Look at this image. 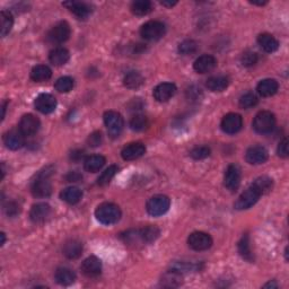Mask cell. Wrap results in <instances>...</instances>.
Segmentation results:
<instances>
[{"instance_id":"cell-29","label":"cell","mask_w":289,"mask_h":289,"mask_svg":"<svg viewBox=\"0 0 289 289\" xmlns=\"http://www.w3.org/2000/svg\"><path fill=\"white\" fill-rule=\"evenodd\" d=\"M229 85V79L226 76H212L207 79L206 86L211 92H223Z\"/></svg>"},{"instance_id":"cell-27","label":"cell","mask_w":289,"mask_h":289,"mask_svg":"<svg viewBox=\"0 0 289 289\" xmlns=\"http://www.w3.org/2000/svg\"><path fill=\"white\" fill-rule=\"evenodd\" d=\"M257 43H259L261 49H263L268 53L275 52L279 49L278 40L268 33H263L257 36Z\"/></svg>"},{"instance_id":"cell-44","label":"cell","mask_w":289,"mask_h":289,"mask_svg":"<svg viewBox=\"0 0 289 289\" xmlns=\"http://www.w3.org/2000/svg\"><path fill=\"white\" fill-rule=\"evenodd\" d=\"M257 54L253 51H245L241 57V63L244 67H252L257 62Z\"/></svg>"},{"instance_id":"cell-16","label":"cell","mask_w":289,"mask_h":289,"mask_svg":"<svg viewBox=\"0 0 289 289\" xmlns=\"http://www.w3.org/2000/svg\"><path fill=\"white\" fill-rule=\"evenodd\" d=\"M51 215V207L48 203L40 202L32 206L30 211V218L34 224H42Z\"/></svg>"},{"instance_id":"cell-46","label":"cell","mask_w":289,"mask_h":289,"mask_svg":"<svg viewBox=\"0 0 289 289\" xmlns=\"http://www.w3.org/2000/svg\"><path fill=\"white\" fill-rule=\"evenodd\" d=\"M102 141H103V135L99 131H95L92 134H89V137L87 139V143L90 147L101 146Z\"/></svg>"},{"instance_id":"cell-35","label":"cell","mask_w":289,"mask_h":289,"mask_svg":"<svg viewBox=\"0 0 289 289\" xmlns=\"http://www.w3.org/2000/svg\"><path fill=\"white\" fill-rule=\"evenodd\" d=\"M140 237H141L143 244H151L155 242L156 239L160 237V229L156 226H147V227L139 229Z\"/></svg>"},{"instance_id":"cell-10","label":"cell","mask_w":289,"mask_h":289,"mask_svg":"<svg viewBox=\"0 0 289 289\" xmlns=\"http://www.w3.org/2000/svg\"><path fill=\"white\" fill-rule=\"evenodd\" d=\"M221 130L227 134H235L242 130L243 119L237 113H228L221 120Z\"/></svg>"},{"instance_id":"cell-40","label":"cell","mask_w":289,"mask_h":289,"mask_svg":"<svg viewBox=\"0 0 289 289\" xmlns=\"http://www.w3.org/2000/svg\"><path fill=\"white\" fill-rule=\"evenodd\" d=\"M74 79L69 76H63L60 78L57 79L56 84H54V87L58 90L59 93H68L74 88Z\"/></svg>"},{"instance_id":"cell-23","label":"cell","mask_w":289,"mask_h":289,"mask_svg":"<svg viewBox=\"0 0 289 289\" xmlns=\"http://www.w3.org/2000/svg\"><path fill=\"white\" fill-rule=\"evenodd\" d=\"M279 84L278 81L272 78H266L261 80L256 86V90L262 97H270L278 92Z\"/></svg>"},{"instance_id":"cell-45","label":"cell","mask_w":289,"mask_h":289,"mask_svg":"<svg viewBox=\"0 0 289 289\" xmlns=\"http://www.w3.org/2000/svg\"><path fill=\"white\" fill-rule=\"evenodd\" d=\"M5 212L9 217H16L17 215H20L21 212V206L18 205L15 201H8L4 207Z\"/></svg>"},{"instance_id":"cell-32","label":"cell","mask_w":289,"mask_h":289,"mask_svg":"<svg viewBox=\"0 0 289 289\" xmlns=\"http://www.w3.org/2000/svg\"><path fill=\"white\" fill-rule=\"evenodd\" d=\"M51 76H52V70L45 65L35 66L31 71V78L32 80L36 81V83L49 80L50 78H51Z\"/></svg>"},{"instance_id":"cell-48","label":"cell","mask_w":289,"mask_h":289,"mask_svg":"<svg viewBox=\"0 0 289 289\" xmlns=\"http://www.w3.org/2000/svg\"><path fill=\"white\" fill-rule=\"evenodd\" d=\"M189 97L193 98V99H198V97L201 95V89L200 88H196V87H191L188 90Z\"/></svg>"},{"instance_id":"cell-21","label":"cell","mask_w":289,"mask_h":289,"mask_svg":"<svg viewBox=\"0 0 289 289\" xmlns=\"http://www.w3.org/2000/svg\"><path fill=\"white\" fill-rule=\"evenodd\" d=\"M217 66V59L210 54H203L199 57L193 63V69L198 74H207L211 70H214Z\"/></svg>"},{"instance_id":"cell-30","label":"cell","mask_w":289,"mask_h":289,"mask_svg":"<svg viewBox=\"0 0 289 289\" xmlns=\"http://www.w3.org/2000/svg\"><path fill=\"white\" fill-rule=\"evenodd\" d=\"M81 197H83V192L77 187H68L65 190H62L60 193V198L69 205L78 203L81 200Z\"/></svg>"},{"instance_id":"cell-9","label":"cell","mask_w":289,"mask_h":289,"mask_svg":"<svg viewBox=\"0 0 289 289\" xmlns=\"http://www.w3.org/2000/svg\"><path fill=\"white\" fill-rule=\"evenodd\" d=\"M261 197V193L257 191V190L251 185L250 188H247L245 191H244L241 196L238 197V199L235 202V209L237 210H246L248 208H251L255 205V203L259 201V199Z\"/></svg>"},{"instance_id":"cell-12","label":"cell","mask_w":289,"mask_h":289,"mask_svg":"<svg viewBox=\"0 0 289 289\" xmlns=\"http://www.w3.org/2000/svg\"><path fill=\"white\" fill-rule=\"evenodd\" d=\"M35 108L43 114H50L57 108V99L51 94L43 93L35 98Z\"/></svg>"},{"instance_id":"cell-15","label":"cell","mask_w":289,"mask_h":289,"mask_svg":"<svg viewBox=\"0 0 289 289\" xmlns=\"http://www.w3.org/2000/svg\"><path fill=\"white\" fill-rule=\"evenodd\" d=\"M63 6L69 9L78 20H87L90 14L93 12V8L87 3L83 2H66L63 3Z\"/></svg>"},{"instance_id":"cell-17","label":"cell","mask_w":289,"mask_h":289,"mask_svg":"<svg viewBox=\"0 0 289 289\" xmlns=\"http://www.w3.org/2000/svg\"><path fill=\"white\" fill-rule=\"evenodd\" d=\"M80 269L86 277L94 278L102 272V262L97 256H88L80 265Z\"/></svg>"},{"instance_id":"cell-50","label":"cell","mask_w":289,"mask_h":289,"mask_svg":"<svg viewBox=\"0 0 289 289\" xmlns=\"http://www.w3.org/2000/svg\"><path fill=\"white\" fill-rule=\"evenodd\" d=\"M66 179L68 182H77V181L81 179V175L77 173V172H70V173L66 176Z\"/></svg>"},{"instance_id":"cell-26","label":"cell","mask_w":289,"mask_h":289,"mask_svg":"<svg viewBox=\"0 0 289 289\" xmlns=\"http://www.w3.org/2000/svg\"><path fill=\"white\" fill-rule=\"evenodd\" d=\"M106 160L105 157L102 155H90L85 158L84 161V169L85 171L89 172V173H96V172L101 171L103 166L105 165Z\"/></svg>"},{"instance_id":"cell-14","label":"cell","mask_w":289,"mask_h":289,"mask_svg":"<svg viewBox=\"0 0 289 289\" xmlns=\"http://www.w3.org/2000/svg\"><path fill=\"white\" fill-rule=\"evenodd\" d=\"M269 158V153L262 146H252L246 151L245 160L251 165L263 164Z\"/></svg>"},{"instance_id":"cell-3","label":"cell","mask_w":289,"mask_h":289,"mask_svg":"<svg viewBox=\"0 0 289 289\" xmlns=\"http://www.w3.org/2000/svg\"><path fill=\"white\" fill-rule=\"evenodd\" d=\"M104 124H105L108 135L111 138H117L124 128V120L120 113L107 111L104 113Z\"/></svg>"},{"instance_id":"cell-20","label":"cell","mask_w":289,"mask_h":289,"mask_svg":"<svg viewBox=\"0 0 289 289\" xmlns=\"http://www.w3.org/2000/svg\"><path fill=\"white\" fill-rule=\"evenodd\" d=\"M40 120L33 114H25L22 116L18 128L25 135H33L40 129Z\"/></svg>"},{"instance_id":"cell-47","label":"cell","mask_w":289,"mask_h":289,"mask_svg":"<svg viewBox=\"0 0 289 289\" xmlns=\"http://www.w3.org/2000/svg\"><path fill=\"white\" fill-rule=\"evenodd\" d=\"M277 154L278 156L286 158L288 157V140L287 138H283L282 141H280L278 149H277Z\"/></svg>"},{"instance_id":"cell-34","label":"cell","mask_w":289,"mask_h":289,"mask_svg":"<svg viewBox=\"0 0 289 289\" xmlns=\"http://www.w3.org/2000/svg\"><path fill=\"white\" fill-rule=\"evenodd\" d=\"M130 9L135 16H146L153 11V4L148 0H137L131 4Z\"/></svg>"},{"instance_id":"cell-2","label":"cell","mask_w":289,"mask_h":289,"mask_svg":"<svg viewBox=\"0 0 289 289\" xmlns=\"http://www.w3.org/2000/svg\"><path fill=\"white\" fill-rule=\"evenodd\" d=\"M52 171H49V169H45L44 172H41L36 179L32 182L31 191L32 194L35 198H48L51 196L52 193V184L50 181V175H51Z\"/></svg>"},{"instance_id":"cell-31","label":"cell","mask_w":289,"mask_h":289,"mask_svg":"<svg viewBox=\"0 0 289 289\" xmlns=\"http://www.w3.org/2000/svg\"><path fill=\"white\" fill-rule=\"evenodd\" d=\"M143 77L138 71H129L126 72L124 78H123V84L126 88L129 89H138L139 87H141L143 84Z\"/></svg>"},{"instance_id":"cell-1","label":"cell","mask_w":289,"mask_h":289,"mask_svg":"<svg viewBox=\"0 0 289 289\" xmlns=\"http://www.w3.org/2000/svg\"><path fill=\"white\" fill-rule=\"evenodd\" d=\"M121 215L122 212L120 207L112 202H104L95 210V217H96L97 221L106 226L116 224L120 220Z\"/></svg>"},{"instance_id":"cell-54","label":"cell","mask_w":289,"mask_h":289,"mask_svg":"<svg viewBox=\"0 0 289 289\" xmlns=\"http://www.w3.org/2000/svg\"><path fill=\"white\" fill-rule=\"evenodd\" d=\"M6 105H7V103L5 102L4 104H3V115H2V119L4 120V117H5V112H6Z\"/></svg>"},{"instance_id":"cell-6","label":"cell","mask_w":289,"mask_h":289,"mask_svg":"<svg viewBox=\"0 0 289 289\" xmlns=\"http://www.w3.org/2000/svg\"><path fill=\"white\" fill-rule=\"evenodd\" d=\"M171 207V200L164 194H158V196L152 197L147 201L146 209L147 212L153 217H160L165 215Z\"/></svg>"},{"instance_id":"cell-22","label":"cell","mask_w":289,"mask_h":289,"mask_svg":"<svg viewBox=\"0 0 289 289\" xmlns=\"http://www.w3.org/2000/svg\"><path fill=\"white\" fill-rule=\"evenodd\" d=\"M183 283V275L178 269L172 268L162 275L161 284L166 288H176Z\"/></svg>"},{"instance_id":"cell-49","label":"cell","mask_w":289,"mask_h":289,"mask_svg":"<svg viewBox=\"0 0 289 289\" xmlns=\"http://www.w3.org/2000/svg\"><path fill=\"white\" fill-rule=\"evenodd\" d=\"M85 156V154H84V151H74L71 153V155H70V158L74 162H78L80 160H83V157Z\"/></svg>"},{"instance_id":"cell-33","label":"cell","mask_w":289,"mask_h":289,"mask_svg":"<svg viewBox=\"0 0 289 289\" xmlns=\"http://www.w3.org/2000/svg\"><path fill=\"white\" fill-rule=\"evenodd\" d=\"M238 253L244 260H246L248 262H253L254 261V256H253V253L251 251V244H250V237L248 235L245 234L243 235L241 241L238 242Z\"/></svg>"},{"instance_id":"cell-8","label":"cell","mask_w":289,"mask_h":289,"mask_svg":"<svg viewBox=\"0 0 289 289\" xmlns=\"http://www.w3.org/2000/svg\"><path fill=\"white\" fill-rule=\"evenodd\" d=\"M212 243H214L212 237L205 232H193L192 234H190L188 238V244L190 248L198 252L209 250L212 246Z\"/></svg>"},{"instance_id":"cell-39","label":"cell","mask_w":289,"mask_h":289,"mask_svg":"<svg viewBox=\"0 0 289 289\" xmlns=\"http://www.w3.org/2000/svg\"><path fill=\"white\" fill-rule=\"evenodd\" d=\"M117 171H119V167H117L116 165L108 166L107 169L98 176L97 184L99 185V187H105V185L110 183L111 180L114 178L115 174L117 173Z\"/></svg>"},{"instance_id":"cell-53","label":"cell","mask_w":289,"mask_h":289,"mask_svg":"<svg viewBox=\"0 0 289 289\" xmlns=\"http://www.w3.org/2000/svg\"><path fill=\"white\" fill-rule=\"evenodd\" d=\"M0 236H2V243H0V244H2V246H3L4 244H5V242H6V234L2 233V234H0Z\"/></svg>"},{"instance_id":"cell-11","label":"cell","mask_w":289,"mask_h":289,"mask_svg":"<svg viewBox=\"0 0 289 289\" xmlns=\"http://www.w3.org/2000/svg\"><path fill=\"white\" fill-rule=\"evenodd\" d=\"M25 137L20 128H14L5 133L4 143L11 151H18L25 144Z\"/></svg>"},{"instance_id":"cell-18","label":"cell","mask_w":289,"mask_h":289,"mask_svg":"<svg viewBox=\"0 0 289 289\" xmlns=\"http://www.w3.org/2000/svg\"><path fill=\"white\" fill-rule=\"evenodd\" d=\"M176 93V86L173 83H162L154 88L153 95L157 102L164 103L170 101Z\"/></svg>"},{"instance_id":"cell-24","label":"cell","mask_w":289,"mask_h":289,"mask_svg":"<svg viewBox=\"0 0 289 289\" xmlns=\"http://www.w3.org/2000/svg\"><path fill=\"white\" fill-rule=\"evenodd\" d=\"M62 252L67 259H78L81 255V253H83V244H81V242L77 241V239H69V241L66 242L65 245H63Z\"/></svg>"},{"instance_id":"cell-36","label":"cell","mask_w":289,"mask_h":289,"mask_svg":"<svg viewBox=\"0 0 289 289\" xmlns=\"http://www.w3.org/2000/svg\"><path fill=\"white\" fill-rule=\"evenodd\" d=\"M252 185L261 193L262 196V194H265L271 191L273 185V181L272 179L269 178V176H260V178H257L254 182H253Z\"/></svg>"},{"instance_id":"cell-43","label":"cell","mask_w":289,"mask_h":289,"mask_svg":"<svg viewBox=\"0 0 289 289\" xmlns=\"http://www.w3.org/2000/svg\"><path fill=\"white\" fill-rule=\"evenodd\" d=\"M210 148L207 147V146H199L193 148L191 153H190V156H191L193 160L196 161H201V160H205V158L209 157L210 156Z\"/></svg>"},{"instance_id":"cell-41","label":"cell","mask_w":289,"mask_h":289,"mask_svg":"<svg viewBox=\"0 0 289 289\" xmlns=\"http://www.w3.org/2000/svg\"><path fill=\"white\" fill-rule=\"evenodd\" d=\"M198 51V43L193 40H184L179 45V52L182 56H191Z\"/></svg>"},{"instance_id":"cell-42","label":"cell","mask_w":289,"mask_h":289,"mask_svg":"<svg viewBox=\"0 0 289 289\" xmlns=\"http://www.w3.org/2000/svg\"><path fill=\"white\" fill-rule=\"evenodd\" d=\"M257 99L256 95L253 94L251 92L245 93L244 95H242L241 98H239V106L242 108H251L253 106H255L257 104Z\"/></svg>"},{"instance_id":"cell-13","label":"cell","mask_w":289,"mask_h":289,"mask_svg":"<svg viewBox=\"0 0 289 289\" xmlns=\"http://www.w3.org/2000/svg\"><path fill=\"white\" fill-rule=\"evenodd\" d=\"M224 184L229 191H236L239 184H241V170L235 164L228 165L227 170L225 172Z\"/></svg>"},{"instance_id":"cell-38","label":"cell","mask_w":289,"mask_h":289,"mask_svg":"<svg viewBox=\"0 0 289 289\" xmlns=\"http://www.w3.org/2000/svg\"><path fill=\"white\" fill-rule=\"evenodd\" d=\"M148 119L143 114H134L132 117L130 119L129 122V125H130V129L133 130V131H143L148 128Z\"/></svg>"},{"instance_id":"cell-19","label":"cell","mask_w":289,"mask_h":289,"mask_svg":"<svg viewBox=\"0 0 289 289\" xmlns=\"http://www.w3.org/2000/svg\"><path fill=\"white\" fill-rule=\"evenodd\" d=\"M146 153V146L141 142H131L125 144L121 151V156L124 161L138 160Z\"/></svg>"},{"instance_id":"cell-7","label":"cell","mask_w":289,"mask_h":289,"mask_svg":"<svg viewBox=\"0 0 289 289\" xmlns=\"http://www.w3.org/2000/svg\"><path fill=\"white\" fill-rule=\"evenodd\" d=\"M71 30L67 22H59L48 33V41L53 44H61L70 38Z\"/></svg>"},{"instance_id":"cell-28","label":"cell","mask_w":289,"mask_h":289,"mask_svg":"<svg viewBox=\"0 0 289 289\" xmlns=\"http://www.w3.org/2000/svg\"><path fill=\"white\" fill-rule=\"evenodd\" d=\"M70 53L65 48H57L49 54V60L54 66H63L69 61Z\"/></svg>"},{"instance_id":"cell-51","label":"cell","mask_w":289,"mask_h":289,"mask_svg":"<svg viewBox=\"0 0 289 289\" xmlns=\"http://www.w3.org/2000/svg\"><path fill=\"white\" fill-rule=\"evenodd\" d=\"M263 288H278V284L274 281V280H272V281H269L268 283H265Z\"/></svg>"},{"instance_id":"cell-4","label":"cell","mask_w":289,"mask_h":289,"mask_svg":"<svg viewBox=\"0 0 289 289\" xmlns=\"http://www.w3.org/2000/svg\"><path fill=\"white\" fill-rule=\"evenodd\" d=\"M166 33V26L163 22L160 21H149L141 26L140 29V35L146 41H158L161 40Z\"/></svg>"},{"instance_id":"cell-52","label":"cell","mask_w":289,"mask_h":289,"mask_svg":"<svg viewBox=\"0 0 289 289\" xmlns=\"http://www.w3.org/2000/svg\"><path fill=\"white\" fill-rule=\"evenodd\" d=\"M161 4L163 5V6H165V7H173L178 3H176V2H162Z\"/></svg>"},{"instance_id":"cell-25","label":"cell","mask_w":289,"mask_h":289,"mask_svg":"<svg viewBox=\"0 0 289 289\" xmlns=\"http://www.w3.org/2000/svg\"><path fill=\"white\" fill-rule=\"evenodd\" d=\"M54 279L61 286H69L75 282L76 273L67 266H61V268L57 269L56 273H54Z\"/></svg>"},{"instance_id":"cell-5","label":"cell","mask_w":289,"mask_h":289,"mask_svg":"<svg viewBox=\"0 0 289 289\" xmlns=\"http://www.w3.org/2000/svg\"><path fill=\"white\" fill-rule=\"evenodd\" d=\"M275 126V116L270 111H261L255 115L253 120V129L257 133H270Z\"/></svg>"},{"instance_id":"cell-37","label":"cell","mask_w":289,"mask_h":289,"mask_svg":"<svg viewBox=\"0 0 289 289\" xmlns=\"http://www.w3.org/2000/svg\"><path fill=\"white\" fill-rule=\"evenodd\" d=\"M0 23H2V36L5 38L12 31L14 25V17L11 12L2 11L0 13Z\"/></svg>"}]
</instances>
